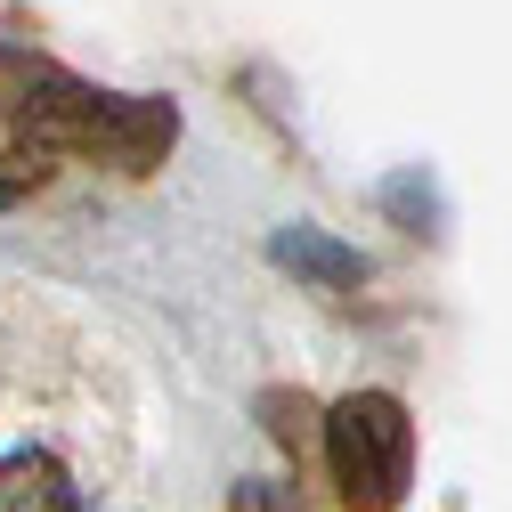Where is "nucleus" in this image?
<instances>
[{"instance_id":"nucleus-1","label":"nucleus","mask_w":512,"mask_h":512,"mask_svg":"<svg viewBox=\"0 0 512 512\" xmlns=\"http://www.w3.org/2000/svg\"><path fill=\"white\" fill-rule=\"evenodd\" d=\"M326 464L350 512H399L415 480V423L391 391H350L326 423Z\"/></svg>"},{"instance_id":"nucleus-2","label":"nucleus","mask_w":512,"mask_h":512,"mask_svg":"<svg viewBox=\"0 0 512 512\" xmlns=\"http://www.w3.org/2000/svg\"><path fill=\"white\" fill-rule=\"evenodd\" d=\"M0 512H74V488H66V472H57L49 456H9L0 464Z\"/></svg>"}]
</instances>
